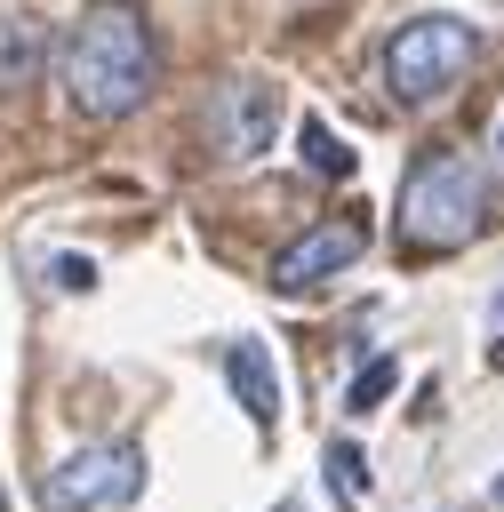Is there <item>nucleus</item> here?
Instances as JSON below:
<instances>
[{"label": "nucleus", "mask_w": 504, "mask_h": 512, "mask_svg": "<svg viewBox=\"0 0 504 512\" xmlns=\"http://www.w3.org/2000/svg\"><path fill=\"white\" fill-rule=\"evenodd\" d=\"M64 96L88 120H120V112H136L152 96V32H144L136 8L104 0V8H88L72 24V40H64Z\"/></svg>", "instance_id": "obj_1"}, {"label": "nucleus", "mask_w": 504, "mask_h": 512, "mask_svg": "<svg viewBox=\"0 0 504 512\" xmlns=\"http://www.w3.org/2000/svg\"><path fill=\"white\" fill-rule=\"evenodd\" d=\"M480 208H488V176H480V160H464V152H424V160L408 168V184H400V232H408L416 248H456V240H472V232H480Z\"/></svg>", "instance_id": "obj_2"}, {"label": "nucleus", "mask_w": 504, "mask_h": 512, "mask_svg": "<svg viewBox=\"0 0 504 512\" xmlns=\"http://www.w3.org/2000/svg\"><path fill=\"white\" fill-rule=\"evenodd\" d=\"M472 56H480V40H472L464 16H408V24L384 40V88H392L400 104H432V96H448V88L464 80Z\"/></svg>", "instance_id": "obj_3"}, {"label": "nucleus", "mask_w": 504, "mask_h": 512, "mask_svg": "<svg viewBox=\"0 0 504 512\" xmlns=\"http://www.w3.org/2000/svg\"><path fill=\"white\" fill-rule=\"evenodd\" d=\"M144 488V456L128 440H104V448H72L64 464L40 472V504L48 512H112Z\"/></svg>", "instance_id": "obj_4"}, {"label": "nucleus", "mask_w": 504, "mask_h": 512, "mask_svg": "<svg viewBox=\"0 0 504 512\" xmlns=\"http://www.w3.org/2000/svg\"><path fill=\"white\" fill-rule=\"evenodd\" d=\"M272 136H280V80H256V72L216 80V96H208V144L224 160H256Z\"/></svg>", "instance_id": "obj_5"}, {"label": "nucleus", "mask_w": 504, "mask_h": 512, "mask_svg": "<svg viewBox=\"0 0 504 512\" xmlns=\"http://www.w3.org/2000/svg\"><path fill=\"white\" fill-rule=\"evenodd\" d=\"M360 248H368V232H360L352 216H328V224H312L304 240H288V248L272 256V288H312V280L360 264Z\"/></svg>", "instance_id": "obj_6"}, {"label": "nucleus", "mask_w": 504, "mask_h": 512, "mask_svg": "<svg viewBox=\"0 0 504 512\" xmlns=\"http://www.w3.org/2000/svg\"><path fill=\"white\" fill-rule=\"evenodd\" d=\"M224 376H232V392H240V408H248L256 424L280 416V376H272V352H264L256 336H232V344H224Z\"/></svg>", "instance_id": "obj_7"}, {"label": "nucleus", "mask_w": 504, "mask_h": 512, "mask_svg": "<svg viewBox=\"0 0 504 512\" xmlns=\"http://www.w3.org/2000/svg\"><path fill=\"white\" fill-rule=\"evenodd\" d=\"M32 64H40V24L32 16H0V88L32 80Z\"/></svg>", "instance_id": "obj_8"}, {"label": "nucleus", "mask_w": 504, "mask_h": 512, "mask_svg": "<svg viewBox=\"0 0 504 512\" xmlns=\"http://www.w3.org/2000/svg\"><path fill=\"white\" fill-rule=\"evenodd\" d=\"M304 160H312L320 176H352V144H336L328 120H304Z\"/></svg>", "instance_id": "obj_9"}, {"label": "nucleus", "mask_w": 504, "mask_h": 512, "mask_svg": "<svg viewBox=\"0 0 504 512\" xmlns=\"http://www.w3.org/2000/svg\"><path fill=\"white\" fill-rule=\"evenodd\" d=\"M392 384H400V360H368V368L352 376L344 408H360V416H368V408H384V392H392Z\"/></svg>", "instance_id": "obj_10"}, {"label": "nucleus", "mask_w": 504, "mask_h": 512, "mask_svg": "<svg viewBox=\"0 0 504 512\" xmlns=\"http://www.w3.org/2000/svg\"><path fill=\"white\" fill-rule=\"evenodd\" d=\"M328 480H336L344 496H360V448H328Z\"/></svg>", "instance_id": "obj_11"}, {"label": "nucleus", "mask_w": 504, "mask_h": 512, "mask_svg": "<svg viewBox=\"0 0 504 512\" xmlns=\"http://www.w3.org/2000/svg\"><path fill=\"white\" fill-rule=\"evenodd\" d=\"M56 280H64V288H88L96 264H88V256H56Z\"/></svg>", "instance_id": "obj_12"}, {"label": "nucleus", "mask_w": 504, "mask_h": 512, "mask_svg": "<svg viewBox=\"0 0 504 512\" xmlns=\"http://www.w3.org/2000/svg\"><path fill=\"white\" fill-rule=\"evenodd\" d=\"M488 352L504 360V288H496V304H488Z\"/></svg>", "instance_id": "obj_13"}, {"label": "nucleus", "mask_w": 504, "mask_h": 512, "mask_svg": "<svg viewBox=\"0 0 504 512\" xmlns=\"http://www.w3.org/2000/svg\"><path fill=\"white\" fill-rule=\"evenodd\" d=\"M496 496H504V480H496Z\"/></svg>", "instance_id": "obj_14"}]
</instances>
